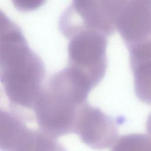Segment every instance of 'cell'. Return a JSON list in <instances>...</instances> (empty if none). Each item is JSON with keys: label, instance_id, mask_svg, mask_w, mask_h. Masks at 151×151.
Wrapping results in <instances>:
<instances>
[{"label": "cell", "instance_id": "obj_1", "mask_svg": "<svg viewBox=\"0 0 151 151\" xmlns=\"http://www.w3.org/2000/svg\"><path fill=\"white\" fill-rule=\"evenodd\" d=\"M45 78L41 58L16 24L0 41V83L5 94L14 105L32 110Z\"/></svg>", "mask_w": 151, "mask_h": 151}, {"label": "cell", "instance_id": "obj_2", "mask_svg": "<svg viewBox=\"0 0 151 151\" xmlns=\"http://www.w3.org/2000/svg\"><path fill=\"white\" fill-rule=\"evenodd\" d=\"M91 90L68 67L54 74L44 83L32 109L38 129L47 134L65 130Z\"/></svg>", "mask_w": 151, "mask_h": 151}, {"label": "cell", "instance_id": "obj_3", "mask_svg": "<svg viewBox=\"0 0 151 151\" xmlns=\"http://www.w3.org/2000/svg\"><path fill=\"white\" fill-rule=\"evenodd\" d=\"M119 1H74L59 20L61 32L68 39L85 30L107 37L116 31L115 20Z\"/></svg>", "mask_w": 151, "mask_h": 151}, {"label": "cell", "instance_id": "obj_4", "mask_svg": "<svg viewBox=\"0 0 151 151\" xmlns=\"http://www.w3.org/2000/svg\"><path fill=\"white\" fill-rule=\"evenodd\" d=\"M68 65L94 88L106 72L108 37L93 31H82L68 38Z\"/></svg>", "mask_w": 151, "mask_h": 151}, {"label": "cell", "instance_id": "obj_5", "mask_svg": "<svg viewBox=\"0 0 151 151\" xmlns=\"http://www.w3.org/2000/svg\"><path fill=\"white\" fill-rule=\"evenodd\" d=\"M116 29L127 47L151 38V0L119 1Z\"/></svg>", "mask_w": 151, "mask_h": 151}, {"label": "cell", "instance_id": "obj_6", "mask_svg": "<svg viewBox=\"0 0 151 151\" xmlns=\"http://www.w3.org/2000/svg\"><path fill=\"white\" fill-rule=\"evenodd\" d=\"M137 98L151 105V38L127 47Z\"/></svg>", "mask_w": 151, "mask_h": 151}, {"label": "cell", "instance_id": "obj_7", "mask_svg": "<svg viewBox=\"0 0 151 151\" xmlns=\"http://www.w3.org/2000/svg\"><path fill=\"white\" fill-rule=\"evenodd\" d=\"M16 24L0 9V41L2 37L11 29Z\"/></svg>", "mask_w": 151, "mask_h": 151}, {"label": "cell", "instance_id": "obj_8", "mask_svg": "<svg viewBox=\"0 0 151 151\" xmlns=\"http://www.w3.org/2000/svg\"><path fill=\"white\" fill-rule=\"evenodd\" d=\"M12 105L5 93L0 90V126Z\"/></svg>", "mask_w": 151, "mask_h": 151}, {"label": "cell", "instance_id": "obj_9", "mask_svg": "<svg viewBox=\"0 0 151 151\" xmlns=\"http://www.w3.org/2000/svg\"><path fill=\"white\" fill-rule=\"evenodd\" d=\"M16 7L22 11H28L34 9L41 6L43 2L42 1H15L14 2Z\"/></svg>", "mask_w": 151, "mask_h": 151}]
</instances>
